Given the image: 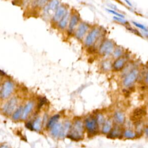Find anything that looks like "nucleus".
<instances>
[{"instance_id": "obj_1", "label": "nucleus", "mask_w": 148, "mask_h": 148, "mask_svg": "<svg viewBox=\"0 0 148 148\" xmlns=\"http://www.w3.org/2000/svg\"><path fill=\"white\" fill-rule=\"evenodd\" d=\"M102 31L99 27H95L91 29L86 35L84 43L87 47H91L94 46L101 36Z\"/></svg>"}, {"instance_id": "obj_2", "label": "nucleus", "mask_w": 148, "mask_h": 148, "mask_svg": "<svg viewBox=\"0 0 148 148\" xmlns=\"http://www.w3.org/2000/svg\"><path fill=\"white\" fill-rule=\"evenodd\" d=\"M83 134L84 127L83 123L80 120H77L71 128L68 137L73 140H79L83 138Z\"/></svg>"}, {"instance_id": "obj_3", "label": "nucleus", "mask_w": 148, "mask_h": 148, "mask_svg": "<svg viewBox=\"0 0 148 148\" xmlns=\"http://www.w3.org/2000/svg\"><path fill=\"white\" fill-rule=\"evenodd\" d=\"M139 75V71L137 68H133L130 70L124 76L123 80V84L125 87H130L137 80Z\"/></svg>"}, {"instance_id": "obj_4", "label": "nucleus", "mask_w": 148, "mask_h": 148, "mask_svg": "<svg viewBox=\"0 0 148 148\" xmlns=\"http://www.w3.org/2000/svg\"><path fill=\"white\" fill-rule=\"evenodd\" d=\"M114 47V43L112 40L106 39L99 45V53L102 56H108L112 54Z\"/></svg>"}, {"instance_id": "obj_5", "label": "nucleus", "mask_w": 148, "mask_h": 148, "mask_svg": "<svg viewBox=\"0 0 148 148\" xmlns=\"http://www.w3.org/2000/svg\"><path fill=\"white\" fill-rule=\"evenodd\" d=\"M60 5L59 0H50L46 5L43 8V15L45 17L53 16L54 12Z\"/></svg>"}, {"instance_id": "obj_6", "label": "nucleus", "mask_w": 148, "mask_h": 148, "mask_svg": "<svg viewBox=\"0 0 148 148\" xmlns=\"http://www.w3.org/2000/svg\"><path fill=\"white\" fill-rule=\"evenodd\" d=\"M89 29V25L87 23L84 22H81L77 26L76 29L75 31V36L79 39L82 40L86 35Z\"/></svg>"}, {"instance_id": "obj_7", "label": "nucleus", "mask_w": 148, "mask_h": 148, "mask_svg": "<svg viewBox=\"0 0 148 148\" xmlns=\"http://www.w3.org/2000/svg\"><path fill=\"white\" fill-rule=\"evenodd\" d=\"M13 90H14L13 83L10 80L5 81L3 83L1 88V96L4 99L7 98L11 95Z\"/></svg>"}, {"instance_id": "obj_8", "label": "nucleus", "mask_w": 148, "mask_h": 148, "mask_svg": "<svg viewBox=\"0 0 148 148\" xmlns=\"http://www.w3.org/2000/svg\"><path fill=\"white\" fill-rule=\"evenodd\" d=\"M85 126L89 133L91 134H95L98 128V125L97 120L95 118L90 117L85 120Z\"/></svg>"}, {"instance_id": "obj_9", "label": "nucleus", "mask_w": 148, "mask_h": 148, "mask_svg": "<svg viewBox=\"0 0 148 148\" xmlns=\"http://www.w3.org/2000/svg\"><path fill=\"white\" fill-rule=\"evenodd\" d=\"M80 20L79 16L77 13H73L72 14H71L69 23L68 24V32L69 34L73 33L76 27H77V25L79 24Z\"/></svg>"}, {"instance_id": "obj_10", "label": "nucleus", "mask_w": 148, "mask_h": 148, "mask_svg": "<svg viewBox=\"0 0 148 148\" xmlns=\"http://www.w3.org/2000/svg\"><path fill=\"white\" fill-rule=\"evenodd\" d=\"M17 105V99L15 97H13L9 99L3 106V112L7 114H10L13 112Z\"/></svg>"}, {"instance_id": "obj_11", "label": "nucleus", "mask_w": 148, "mask_h": 148, "mask_svg": "<svg viewBox=\"0 0 148 148\" xmlns=\"http://www.w3.org/2000/svg\"><path fill=\"white\" fill-rule=\"evenodd\" d=\"M66 10L67 9L64 5H59L52 16L53 22L54 23H57L59 21V20L62 18V17L64 16Z\"/></svg>"}, {"instance_id": "obj_12", "label": "nucleus", "mask_w": 148, "mask_h": 148, "mask_svg": "<svg viewBox=\"0 0 148 148\" xmlns=\"http://www.w3.org/2000/svg\"><path fill=\"white\" fill-rule=\"evenodd\" d=\"M146 111L143 108H137L135 109L131 117L132 121L135 123L140 121L146 115Z\"/></svg>"}, {"instance_id": "obj_13", "label": "nucleus", "mask_w": 148, "mask_h": 148, "mask_svg": "<svg viewBox=\"0 0 148 148\" xmlns=\"http://www.w3.org/2000/svg\"><path fill=\"white\" fill-rule=\"evenodd\" d=\"M51 135L55 138H62V124L60 123H56L50 128Z\"/></svg>"}, {"instance_id": "obj_14", "label": "nucleus", "mask_w": 148, "mask_h": 148, "mask_svg": "<svg viewBox=\"0 0 148 148\" xmlns=\"http://www.w3.org/2000/svg\"><path fill=\"white\" fill-rule=\"evenodd\" d=\"M70 16H71L70 12L67 9L66 11L65 12V14H64V16L62 17V18L57 23L58 27L60 29L63 30V29H65L68 27V23H69Z\"/></svg>"}, {"instance_id": "obj_15", "label": "nucleus", "mask_w": 148, "mask_h": 148, "mask_svg": "<svg viewBox=\"0 0 148 148\" xmlns=\"http://www.w3.org/2000/svg\"><path fill=\"white\" fill-rule=\"evenodd\" d=\"M127 62V59L121 57L116 58L112 64V68L116 71H120L123 69Z\"/></svg>"}, {"instance_id": "obj_16", "label": "nucleus", "mask_w": 148, "mask_h": 148, "mask_svg": "<svg viewBox=\"0 0 148 148\" xmlns=\"http://www.w3.org/2000/svg\"><path fill=\"white\" fill-rule=\"evenodd\" d=\"M122 134V129L119 125H115L109 132L108 137L109 138H116L119 137Z\"/></svg>"}, {"instance_id": "obj_17", "label": "nucleus", "mask_w": 148, "mask_h": 148, "mask_svg": "<svg viewBox=\"0 0 148 148\" xmlns=\"http://www.w3.org/2000/svg\"><path fill=\"white\" fill-rule=\"evenodd\" d=\"M34 108V103L32 102H28L23 109V113L21 115L22 119H25L29 114L31 113L32 109Z\"/></svg>"}, {"instance_id": "obj_18", "label": "nucleus", "mask_w": 148, "mask_h": 148, "mask_svg": "<svg viewBox=\"0 0 148 148\" xmlns=\"http://www.w3.org/2000/svg\"><path fill=\"white\" fill-rule=\"evenodd\" d=\"M114 120L117 124H121L125 121V116L121 112H116L114 115Z\"/></svg>"}, {"instance_id": "obj_19", "label": "nucleus", "mask_w": 148, "mask_h": 148, "mask_svg": "<svg viewBox=\"0 0 148 148\" xmlns=\"http://www.w3.org/2000/svg\"><path fill=\"white\" fill-rule=\"evenodd\" d=\"M101 68L105 72H108L112 68V62L109 60H105L101 62Z\"/></svg>"}, {"instance_id": "obj_20", "label": "nucleus", "mask_w": 148, "mask_h": 148, "mask_svg": "<svg viewBox=\"0 0 148 148\" xmlns=\"http://www.w3.org/2000/svg\"><path fill=\"white\" fill-rule=\"evenodd\" d=\"M112 121L110 120H107L105 123H103L102 126V132L104 134L109 133L112 129Z\"/></svg>"}, {"instance_id": "obj_21", "label": "nucleus", "mask_w": 148, "mask_h": 148, "mask_svg": "<svg viewBox=\"0 0 148 148\" xmlns=\"http://www.w3.org/2000/svg\"><path fill=\"white\" fill-rule=\"evenodd\" d=\"M49 1L50 0H35L34 3L35 7L39 9H43Z\"/></svg>"}, {"instance_id": "obj_22", "label": "nucleus", "mask_w": 148, "mask_h": 148, "mask_svg": "<svg viewBox=\"0 0 148 148\" xmlns=\"http://www.w3.org/2000/svg\"><path fill=\"white\" fill-rule=\"evenodd\" d=\"M123 54V50L121 49L120 47H114V49L112 53L113 57L114 58H117L119 57H122Z\"/></svg>"}, {"instance_id": "obj_23", "label": "nucleus", "mask_w": 148, "mask_h": 148, "mask_svg": "<svg viewBox=\"0 0 148 148\" xmlns=\"http://www.w3.org/2000/svg\"><path fill=\"white\" fill-rule=\"evenodd\" d=\"M42 125V119L40 117L36 119V120L34 121L32 124L33 129L36 131H39L41 128Z\"/></svg>"}, {"instance_id": "obj_24", "label": "nucleus", "mask_w": 148, "mask_h": 148, "mask_svg": "<svg viewBox=\"0 0 148 148\" xmlns=\"http://www.w3.org/2000/svg\"><path fill=\"white\" fill-rule=\"evenodd\" d=\"M23 108L22 106H20V108H18L13 114L12 116V118L13 120H17L18 119H19L22 115V113H23Z\"/></svg>"}, {"instance_id": "obj_25", "label": "nucleus", "mask_w": 148, "mask_h": 148, "mask_svg": "<svg viewBox=\"0 0 148 148\" xmlns=\"http://www.w3.org/2000/svg\"><path fill=\"white\" fill-rule=\"evenodd\" d=\"M123 134H124V137H125L126 138H128V139L134 138L136 136V134L135 132H134V131H132V130H125Z\"/></svg>"}, {"instance_id": "obj_26", "label": "nucleus", "mask_w": 148, "mask_h": 148, "mask_svg": "<svg viewBox=\"0 0 148 148\" xmlns=\"http://www.w3.org/2000/svg\"><path fill=\"white\" fill-rule=\"evenodd\" d=\"M59 117H60V116L58 114H56V115H54L53 117H51V119L49 120V122L47 124V127L49 128H51L56 123H57Z\"/></svg>"}, {"instance_id": "obj_27", "label": "nucleus", "mask_w": 148, "mask_h": 148, "mask_svg": "<svg viewBox=\"0 0 148 148\" xmlns=\"http://www.w3.org/2000/svg\"><path fill=\"white\" fill-rule=\"evenodd\" d=\"M136 130L138 134H141L143 132V125L142 121L136 123Z\"/></svg>"}, {"instance_id": "obj_28", "label": "nucleus", "mask_w": 148, "mask_h": 148, "mask_svg": "<svg viewBox=\"0 0 148 148\" xmlns=\"http://www.w3.org/2000/svg\"><path fill=\"white\" fill-rule=\"evenodd\" d=\"M96 120H97V123L98 126L103 125V124L104 123V117L102 114H98L97 116Z\"/></svg>"}, {"instance_id": "obj_29", "label": "nucleus", "mask_w": 148, "mask_h": 148, "mask_svg": "<svg viewBox=\"0 0 148 148\" xmlns=\"http://www.w3.org/2000/svg\"><path fill=\"white\" fill-rule=\"evenodd\" d=\"M132 24H133L135 26H136V27H138V28L141 29L142 30L145 31L146 32H147V29L146 27L144 25H143V24H140V23H137V22H136V21H132Z\"/></svg>"}, {"instance_id": "obj_30", "label": "nucleus", "mask_w": 148, "mask_h": 148, "mask_svg": "<svg viewBox=\"0 0 148 148\" xmlns=\"http://www.w3.org/2000/svg\"><path fill=\"white\" fill-rule=\"evenodd\" d=\"M107 10H108L109 12H110V13H111L114 14L115 16H116V17H121V18H124V15L121 14V13H119V12H116V11H115V10H112V9H108Z\"/></svg>"}, {"instance_id": "obj_31", "label": "nucleus", "mask_w": 148, "mask_h": 148, "mask_svg": "<svg viewBox=\"0 0 148 148\" xmlns=\"http://www.w3.org/2000/svg\"><path fill=\"white\" fill-rule=\"evenodd\" d=\"M113 18L116 20L118 22H120V23H124V24H125L127 23V21L124 19V18H121V17H116V16H114L113 17Z\"/></svg>"}, {"instance_id": "obj_32", "label": "nucleus", "mask_w": 148, "mask_h": 148, "mask_svg": "<svg viewBox=\"0 0 148 148\" xmlns=\"http://www.w3.org/2000/svg\"><path fill=\"white\" fill-rule=\"evenodd\" d=\"M25 126L27 128L31 130H33V127H32V124H31V123H26L25 124Z\"/></svg>"}, {"instance_id": "obj_33", "label": "nucleus", "mask_w": 148, "mask_h": 148, "mask_svg": "<svg viewBox=\"0 0 148 148\" xmlns=\"http://www.w3.org/2000/svg\"><path fill=\"white\" fill-rule=\"evenodd\" d=\"M45 102H46V99H45V98H42V99H41L40 100V101H39V107L40 108V107L45 103Z\"/></svg>"}, {"instance_id": "obj_34", "label": "nucleus", "mask_w": 148, "mask_h": 148, "mask_svg": "<svg viewBox=\"0 0 148 148\" xmlns=\"http://www.w3.org/2000/svg\"><path fill=\"white\" fill-rule=\"evenodd\" d=\"M124 1H125L126 2V3L128 4V5H130V6H131L132 5H131V3H130V2L128 1V0H124Z\"/></svg>"}, {"instance_id": "obj_35", "label": "nucleus", "mask_w": 148, "mask_h": 148, "mask_svg": "<svg viewBox=\"0 0 148 148\" xmlns=\"http://www.w3.org/2000/svg\"><path fill=\"white\" fill-rule=\"evenodd\" d=\"M1 148H9L8 146H6V145H3V146H2L1 147Z\"/></svg>"}, {"instance_id": "obj_36", "label": "nucleus", "mask_w": 148, "mask_h": 148, "mask_svg": "<svg viewBox=\"0 0 148 148\" xmlns=\"http://www.w3.org/2000/svg\"><path fill=\"white\" fill-rule=\"evenodd\" d=\"M1 88L0 87V96H1Z\"/></svg>"}]
</instances>
